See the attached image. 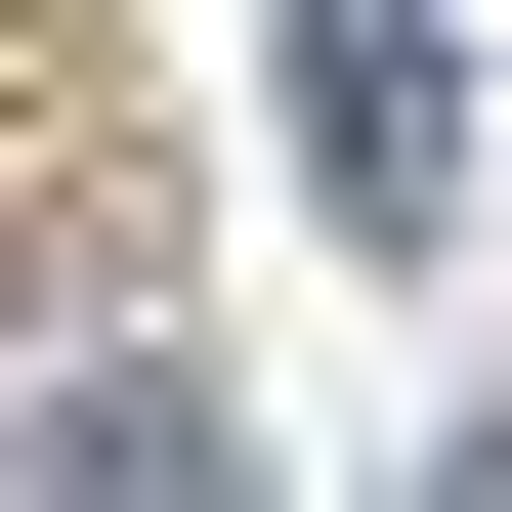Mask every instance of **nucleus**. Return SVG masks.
Instances as JSON below:
<instances>
[{
	"instance_id": "obj_1",
	"label": "nucleus",
	"mask_w": 512,
	"mask_h": 512,
	"mask_svg": "<svg viewBox=\"0 0 512 512\" xmlns=\"http://www.w3.org/2000/svg\"><path fill=\"white\" fill-rule=\"evenodd\" d=\"M299 86H342V214H427V171H470V86H427V0H299Z\"/></svg>"
},
{
	"instance_id": "obj_2",
	"label": "nucleus",
	"mask_w": 512,
	"mask_h": 512,
	"mask_svg": "<svg viewBox=\"0 0 512 512\" xmlns=\"http://www.w3.org/2000/svg\"><path fill=\"white\" fill-rule=\"evenodd\" d=\"M43 512H214V384H86V427H43Z\"/></svg>"
}]
</instances>
